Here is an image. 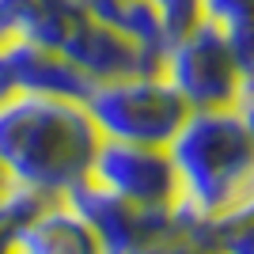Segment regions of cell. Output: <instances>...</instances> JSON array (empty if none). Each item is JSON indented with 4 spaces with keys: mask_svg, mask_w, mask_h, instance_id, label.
<instances>
[{
    "mask_svg": "<svg viewBox=\"0 0 254 254\" xmlns=\"http://www.w3.org/2000/svg\"><path fill=\"white\" fill-rule=\"evenodd\" d=\"M64 201L91 224L103 254H148L152 247H159L163 239H171L179 232L171 209L133 205L126 197H118V193L103 190L91 179L76 182L72 190L64 193Z\"/></svg>",
    "mask_w": 254,
    "mask_h": 254,
    "instance_id": "obj_5",
    "label": "cell"
},
{
    "mask_svg": "<svg viewBox=\"0 0 254 254\" xmlns=\"http://www.w3.org/2000/svg\"><path fill=\"white\" fill-rule=\"evenodd\" d=\"M220 31H224V38H228V50H232V61H235V68H239L243 95H247V91H254V15L251 19H235V23H228V27H220Z\"/></svg>",
    "mask_w": 254,
    "mask_h": 254,
    "instance_id": "obj_12",
    "label": "cell"
},
{
    "mask_svg": "<svg viewBox=\"0 0 254 254\" xmlns=\"http://www.w3.org/2000/svg\"><path fill=\"white\" fill-rule=\"evenodd\" d=\"M0 38H8V23H4V11H0Z\"/></svg>",
    "mask_w": 254,
    "mask_h": 254,
    "instance_id": "obj_18",
    "label": "cell"
},
{
    "mask_svg": "<svg viewBox=\"0 0 254 254\" xmlns=\"http://www.w3.org/2000/svg\"><path fill=\"white\" fill-rule=\"evenodd\" d=\"M235 110H239V118H243V126L251 129V137H254V91H247V95L239 99V106H235Z\"/></svg>",
    "mask_w": 254,
    "mask_h": 254,
    "instance_id": "obj_16",
    "label": "cell"
},
{
    "mask_svg": "<svg viewBox=\"0 0 254 254\" xmlns=\"http://www.w3.org/2000/svg\"><path fill=\"white\" fill-rule=\"evenodd\" d=\"M61 53L91 84H106V80H122V76H137V72H159V53L144 50L137 38L95 19L91 11L64 38Z\"/></svg>",
    "mask_w": 254,
    "mask_h": 254,
    "instance_id": "obj_7",
    "label": "cell"
},
{
    "mask_svg": "<svg viewBox=\"0 0 254 254\" xmlns=\"http://www.w3.org/2000/svg\"><path fill=\"white\" fill-rule=\"evenodd\" d=\"M87 11L95 19L118 27L122 34L137 38L144 50L159 53V61H163V50H167L171 38H167V27H163L152 0H87Z\"/></svg>",
    "mask_w": 254,
    "mask_h": 254,
    "instance_id": "obj_9",
    "label": "cell"
},
{
    "mask_svg": "<svg viewBox=\"0 0 254 254\" xmlns=\"http://www.w3.org/2000/svg\"><path fill=\"white\" fill-rule=\"evenodd\" d=\"M167 152L182 182V197L171 209L179 232L235 209L254 190V137L235 106L190 110Z\"/></svg>",
    "mask_w": 254,
    "mask_h": 254,
    "instance_id": "obj_2",
    "label": "cell"
},
{
    "mask_svg": "<svg viewBox=\"0 0 254 254\" xmlns=\"http://www.w3.org/2000/svg\"><path fill=\"white\" fill-rule=\"evenodd\" d=\"M11 254H103V247L91 224L64 197H53L31 224L15 232Z\"/></svg>",
    "mask_w": 254,
    "mask_h": 254,
    "instance_id": "obj_8",
    "label": "cell"
},
{
    "mask_svg": "<svg viewBox=\"0 0 254 254\" xmlns=\"http://www.w3.org/2000/svg\"><path fill=\"white\" fill-rule=\"evenodd\" d=\"M152 4L167 27V38H179L182 31H190L201 19V0H152Z\"/></svg>",
    "mask_w": 254,
    "mask_h": 254,
    "instance_id": "obj_13",
    "label": "cell"
},
{
    "mask_svg": "<svg viewBox=\"0 0 254 254\" xmlns=\"http://www.w3.org/2000/svg\"><path fill=\"white\" fill-rule=\"evenodd\" d=\"M99 144L103 133L84 99L23 91L0 103V167L15 186L64 197L91 175Z\"/></svg>",
    "mask_w": 254,
    "mask_h": 254,
    "instance_id": "obj_1",
    "label": "cell"
},
{
    "mask_svg": "<svg viewBox=\"0 0 254 254\" xmlns=\"http://www.w3.org/2000/svg\"><path fill=\"white\" fill-rule=\"evenodd\" d=\"M186 235L201 239L205 247H212V251H220V254H254V190L235 209L220 212L212 220H201Z\"/></svg>",
    "mask_w": 254,
    "mask_h": 254,
    "instance_id": "obj_10",
    "label": "cell"
},
{
    "mask_svg": "<svg viewBox=\"0 0 254 254\" xmlns=\"http://www.w3.org/2000/svg\"><path fill=\"white\" fill-rule=\"evenodd\" d=\"M148 254H220V251L205 247L201 239H193V235H186V232H175L171 239H163L159 247H152Z\"/></svg>",
    "mask_w": 254,
    "mask_h": 254,
    "instance_id": "obj_15",
    "label": "cell"
},
{
    "mask_svg": "<svg viewBox=\"0 0 254 254\" xmlns=\"http://www.w3.org/2000/svg\"><path fill=\"white\" fill-rule=\"evenodd\" d=\"M159 72L175 84V91L190 103V110H228V106H239V95H243V80L232 61L228 38L209 19H197L190 31L171 38Z\"/></svg>",
    "mask_w": 254,
    "mask_h": 254,
    "instance_id": "obj_4",
    "label": "cell"
},
{
    "mask_svg": "<svg viewBox=\"0 0 254 254\" xmlns=\"http://www.w3.org/2000/svg\"><path fill=\"white\" fill-rule=\"evenodd\" d=\"M87 179L144 209H175L182 197L175 159L159 144H129L103 137Z\"/></svg>",
    "mask_w": 254,
    "mask_h": 254,
    "instance_id": "obj_6",
    "label": "cell"
},
{
    "mask_svg": "<svg viewBox=\"0 0 254 254\" xmlns=\"http://www.w3.org/2000/svg\"><path fill=\"white\" fill-rule=\"evenodd\" d=\"M84 106L106 140L159 144V148H167L182 122L190 118V103L175 91L163 72H137L95 84Z\"/></svg>",
    "mask_w": 254,
    "mask_h": 254,
    "instance_id": "obj_3",
    "label": "cell"
},
{
    "mask_svg": "<svg viewBox=\"0 0 254 254\" xmlns=\"http://www.w3.org/2000/svg\"><path fill=\"white\" fill-rule=\"evenodd\" d=\"M50 201H53L50 193L27 190V186H15V182L0 193V254H11V239H15V232H19L23 224H31Z\"/></svg>",
    "mask_w": 254,
    "mask_h": 254,
    "instance_id": "obj_11",
    "label": "cell"
},
{
    "mask_svg": "<svg viewBox=\"0 0 254 254\" xmlns=\"http://www.w3.org/2000/svg\"><path fill=\"white\" fill-rule=\"evenodd\" d=\"M254 15V0H201V19L228 27L235 19H251Z\"/></svg>",
    "mask_w": 254,
    "mask_h": 254,
    "instance_id": "obj_14",
    "label": "cell"
},
{
    "mask_svg": "<svg viewBox=\"0 0 254 254\" xmlns=\"http://www.w3.org/2000/svg\"><path fill=\"white\" fill-rule=\"evenodd\" d=\"M8 186H11V182H8V175H4V167H0V193L8 190Z\"/></svg>",
    "mask_w": 254,
    "mask_h": 254,
    "instance_id": "obj_17",
    "label": "cell"
}]
</instances>
